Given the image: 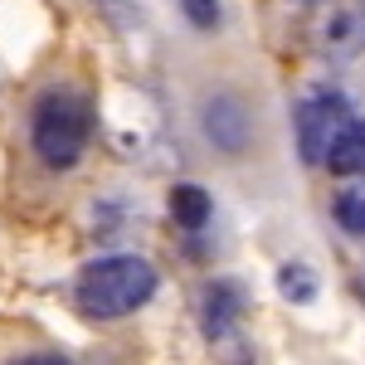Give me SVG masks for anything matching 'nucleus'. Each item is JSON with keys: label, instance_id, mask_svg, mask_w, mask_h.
Masks as SVG:
<instances>
[{"label": "nucleus", "instance_id": "nucleus-1", "mask_svg": "<svg viewBox=\"0 0 365 365\" xmlns=\"http://www.w3.org/2000/svg\"><path fill=\"white\" fill-rule=\"evenodd\" d=\"M156 287H161V278H156L151 258H141V253H103L78 273L73 302L98 322H117V317H132L137 307H146L156 297Z\"/></svg>", "mask_w": 365, "mask_h": 365}, {"label": "nucleus", "instance_id": "nucleus-2", "mask_svg": "<svg viewBox=\"0 0 365 365\" xmlns=\"http://www.w3.org/2000/svg\"><path fill=\"white\" fill-rule=\"evenodd\" d=\"M93 137V103L78 88H44L29 108V146L49 170H73Z\"/></svg>", "mask_w": 365, "mask_h": 365}, {"label": "nucleus", "instance_id": "nucleus-3", "mask_svg": "<svg viewBox=\"0 0 365 365\" xmlns=\"http://www.w3.org/2000/svg\"><path fill=\"white\" fill-rule=\"evenodd\" d=\"M351 122H356V117H351L346 93H336V88H317V93H307V98L297 103V113H292L302 161H307V166H327L331 141H336L341 132L351 127Z\"/></svg>", "mask_w": 365, "mask_h": 365}, {"label": "nucleus", "instance_id": "nucleus-4", "mask_svg": "<svg viewBox=\"0 0 365 365\" xmlns=\"http://www.w3.org/2000/svg\"><path fill=\"white\" fill-rule=\"evenodd\" d=\"M200 132L215 151L225 156H244L253 141V108L234 93V88H220V93H205L200 98Z\"/></svg>", "mask_w": 365, "mask_h": 365}, {"label": "nucleus", "instance_id": "nucleus-5", "mask_svg": "<svg viewBox=\"0 0 365 365\" xmlns=\"http://www.w3.org/2000/svg\"><path fill=\"white\" fill-rule=\"evenodd\" d=\"M244 307H249V297H244V287L234 278H210L200 287V327H205V336L225 341L244 322Z\"/></svg>", "mask_w": 365, "mask_h": 365}, {"label": "nucleus", "instance_id": "nucleus-6", "mask_svg": "<svg viewBox=\"0 0 365 365\" xmlns=\"http://www.w3.org/2000/svg\"><path fill=\"white\" fill-rule=\"evenodd\" d=\"M322 49L331 58L365 54V0H336L322 20Z\"/></svg>", "mask_w": 365, "mask_h": 365}, {"label": "nucleus", "instance_id": "nucleus-7", "mask_svg": "<svg viewBox=\"0 0 365 365\" xmlns=\"http://www.w3.org/2000/svg\"><path fill=\"white\" fill-rule=\"evenodd\" d=\"M327 166L331 175H365V117H356L327 151Z\"/></svg>", "mask_w": 365, "mask_h": 365}, {"label": "nucleus", "instance_id": "nucleus-8", "mask_svg": "<svg viewBox=\"0 0 365 365\" xmlns=\"http://www.w3.org/2000/svg\"><path fill=\"white\" fill-rule=\"evenodd\" d=\"M170 215H175V225L180 229H205L210 225V215H215V205H210V190L205 185H175L170 190Z\"/></svg>", "mask_w": 365, "mask_h": 365}, {"label": "nucleus", "instance_id": "nucleus-9", "mask_svg": "<svg viewBox=\"0 0 365 365\" xmlns=\"http://www.w3.org/2000/svg\"><path fill=\"white\" fill-rule=\"evenodd\" d=\"M278 292L292 307H307V302H317V292H322V278H317V268H307V263H282Z\"/></svg>", "mask_w": 365, "mask_h": 365}, {"label": "nucleus", "instance_id": "nucleus-10", "mask_svg": "<svg viewBox=\"0 0 365 365\" xmlns=\"http://www.w3.org/2000/svg\"><path fill=\"white\" fill-rule=\"evenodd\" d=\"M331 215L336 225L351 234V239H365V180L361 185H346L336 200H331Z\"/></svg>", "mask_w": 365, "mask_h": 365}, {"label": "nucleus", "instance_id": "nucleus-11", "mask_svg": "<svg viewBox=\"0 0 365 365\" xmlns=\"http://www.w3.org/2000/svg\"><path fill=\"white\" fill-rule=\"evenodd\" d=\"M180 10H185V20L195 29H220V20H225L220 0H180Z\"/></svg>", "mask_w": 365, "mask_h": 365}, {"label": "nucleus", "instance_id": "nucleus-12", "mask_svg": "<svg viewBox=\"0 0 365 365\" xmlns=\"http://www.w3.org/2000/svg\"><path fill=\"white\" fill-rule=\"evenodd\" d=\"M5 365H73L68 356H58V351H25V356H15V361Z\"/></svg>", "mask_w": 365, "mask_h": 365}]
</instances>
